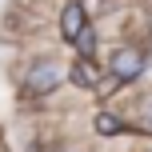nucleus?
Masks as SVG:
<instances>
[{"instance_id":"6","label":"nucleus","mask_w":152,"mask_h":152,"mask_svg":"<svg viewBox=\"0 0 152 152\" xmlns=\"http://www.w3.org/2000/svg\"><path fill=\"white\" fill-rule=\"evenodd\" d=\"M72 48H76V56H92V52H96V28L88 24V28H84V36L76 40Z\"/></svg>"},{"instance_id":"3","label":"nucleus","mask_w":152,"mask_h":152,"mask_svg":"<svg viewBox=\"0 0 152 152\" xmlns=\"http://www.w3.org/2000/svg\"><path fill=\"white\" fill-rule=\"evenodd\" d=\"M84 28H88V12H84V4H80V0L64 4V12H60V36L68 40V44H76V40L84 36Z\"/></svg>"},{"instance_id":"7","label":"nucleus","mask_w":152,"mask_h":152,"mask_svg":"<svg viewBox=\"0 0 152 152\" xmlns=\"http://www.w3.org/2000/svg\"><path fill=\"white\" fill-rule=\"evenodd\" d=\"M140 124H144V128L152 132V100H148V104H144V116H140Z\"/></svg>"},{"instance_id":"4","label":"nucleus","mask_w":152,"mask_h":152,"mask_svg":"<svg viewBox=\"0 0 152 152\" xmlns=\"http://www.w3.org/2000/svg\"><path fill=\"white\" fill-rule=\"evenodd\" d=\"M68 80L76 84V88H96V84H100V68L92 64V56H76V64H72Z\"/></svg>"},{"instance_id":"1","label":"nucleus","mask_w":152,"mask_h":152,"mask_svg":"<svg viewBox=\"0 0 152 152\" xmlns=\"http://www.w3.org/2000/svg\"><path fill=\"white\" fill-rule=\"evenodd\" d=\"M148 68V56L140 52L136 44H120L112 52V60H108V72H112V80L116 84H132V80H140Z\"/></svg>"},{"instance_id":"2","label":"nucleus","mask_w":152,"mask_h":152,"mask_svg":"<svg viewBox=\"0 0 152 152\" xmlns=\"http://www.w3.org/2000/svg\"><path fill=\"white\" fill-rule=\"evenodd\" d=\"M60 68H56L52 60H36L28 68V76H24V92H28V96H48V92H56L60 88Z\"/></svg>"},{"instance_id":"5","label":"nucleus","mask_w":152,"mask_h":152,"mask_svg":"<svg viewBox=\"0 0 152 152\" xmlns=\"http://www.w3.org/2000/svg\"><path fill=\"white\" fill-rule=\"evenodd\" d=\"M92 128H96V136H116V132H124V120L112 112V108H100L96 120H92Z\"/></svg>"}]
</instances>
